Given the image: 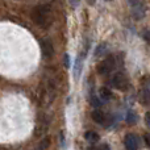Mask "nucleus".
Instances as JSON below:
<instances>
[{"label": "nucleus", "mask_w": 150, "mask_h": 150, "mask_svg": "<svg viewBox=\"0 0 150 150\" xmlns=\"http://www.w3.org/2000/svg\"><path fill=\"white\" fill-rule=\"evenodd\" d=\"M32 20L37 25L46 28L50 23V8L47 5H38L32 12Z\"/></svg>", "instance_id": "f257e3e1"}, {"label": "nucleus", "mask_w": 150, "mask_h": 150, "mask_svg": "<svg viewBox=\"0 0 150 150\" xmlns=\"http://www.w3.org/2000/svg\"><path fill=\"white\" fill-rule=\"evenodd\" d=\"M132 9V15L136 20H141L146 13V7L142 0H128Z\"/></svg>", "instance_id": "f03ea898"}, {"label": "nucleus", "mask_w": 150, "mask_h": 150, "mask_svg": "<svg viewBox=\"0 0 150 150\" xmlns=\"http://www.w3.org/2000/svg\"><path fill=\"white\" fill-rule=\"evenodd\" d=\"M111 84H112V87L119 91H127L128 86H129V80H128V78L122 73H117L112 78Z\"/></svg>", "instance_id": "7ed1b4c3"}, {"label": "nucleus", "mask_w": 150, "mask_h": 150, "mask_svg": "<svg viewBox=\"0 0 150 150\" xmlns=\"http://www.w3.org/2000/svg\"><path fill=\"white\" fill-rule=\"evenodd\" d=\"M115 69V58L113 57H107L104 61H101L98 66V73L100 75L109 74Z\"/></svg>", "instance_id": "20e7f679"}, {"label": "nucleus", "mask_w": 150, "mask_h": 150, "mask_svg": "<svg viewBox=\"0 0 150 150\" xmlns=\"http://www.w3.org/2000/svg\"><path fill=\"white\" fill-rule=\"evenodd\" d=\"M40 45H41V52H42V54H44V57H46V58L53 57V54H54V47H53V44L49 40H41Z\"/></svg>", "instance_id": "39448f33"}, {"label": "nucleus", "mask_w": 150, "mask_h": 150, "mask_svg": "<svg viewBox=\"0 0 150 150\" xmlns=\"http://www.w3.org/2000/svg\"><path fill=\"white\" fill-rule=\"evenodd\" d=\"M124 145L127 150H138V138L134 134L129 133V134L125 136Z\"/></svg>", "instance_id": "423d86ee"}, {"label": "nucleus", "mask_w": 150, "mask_h": 150, "mask_svg": "<svg viewBox=\"0 0 150 150\" xmlns=\"http://www.w3.org/2000/svg\"><path fill=\"white\" fill-rule=\"evenodd\" d=\"M140 100H141V104L144 105H150V80L144 84L142 90L140 92Z\"/></svg>", "instance_id": "0eeeda50"}, {"label": "nucleus", "mask_w": 150, "mask_h": 150, "mask_svg": "<svg viewBox=\"0 0 150 150\" xmlns=\"http://www.w3.org/2000/svg\"><path fill=\"white\" fill-rule=\"evenodd\" d=\"M91 117H92V120L95 122H98V124H104L107 120L105 113H104L103 111H100V109H95V111L91 113Z\"/></svg>", "instance_id": "6e6552de"}, {"label": "nucleus", "mask_w": 150, "mask_h": 150, "mask_svg": "<svg viewBox=\"0 0 150 150\" xmlns=\"http://www.w3.org/2000/svg\"><path fill=\"white\" fill-rule=\"evenodd\" d=\"M99 99L101 101H108L112 99V91L108 87H101L99 90Z\"/></svg>", "instance_id": "1a4fd4ad"}, {"label": "nucleus", "mask_w": 150, "mask_h": 150, "mask_svg": "<svg viewBox=\"0 0 150 150\" xmlns=\"http://www.w3.org/2000/svg\"><path fill=\"white\" fill-rule=\"evenodd\" d=\"M84 138L88 141V142H98L99 141V134L96 132H93V130H88V132H86L84 134Z\"/></svg>", "instance_id": "9d476101"}, {"label": "nucleus", "mask_w": 150, "mask_h": 150, "mask_svg": "<svg viewBox=\"0 0 150 150\" xmlns=\"http://www.w3.org/2000/svg\"><path fill=\"white\" fill-rule=\"evenodd\" d=\"M82 62H83V55H79L76 59V63H75V70H74V75L75 78H79V74L82 73Z\"/></svg>", "instance_id": "9b49d317"}, {"label": "nucleus", "mask_w": 150, "mask_h": 150, "mask_svg": "<svg viewBox=\"0 0 150 150\" xmlns=\"http://www.w3.org/2000/svg\"><path fill=\"white\" fill-rule=\"evenodd\" d=\"M107 53V44H100L98 47H96V52H95V55L96 57H101Z\"/></svg>", "instance_id": "f8f14e48"}, {"label": "nucleus", "mask_w": 150, "mask_h": 150, "mask_svg": "<svg viewBox=\"0 0 150 150\" xmlns=\"http://www.w3.org/2000/svg\"><path fill=\"white\" fill-rule=\"evenodd\" d=\"M137 120H138V117H137V115H136V112H133V111L128 112L127 121L129 122V124H136V122H137Z\"/></svg>", "instance_id": "ddd939ff"}, {"label": "nucleus", "mask_w": 150, "mask_h": 150, "mask_svg": "<svg viewBox=\"0 0 150 150\" xmlns=\"http://www.w3.org/2000/svg\"><path fill=\"white\" fill-rule=\"evenodd\" d=\"M91 105L92 107H95V108H98V107H100L101 105V100L99 98H96V96H92V98H91Z\"/></svg>", "instance_id": "4468645a"}, {"label": "nucleus", "mask_w": 150, "mask_h": 150, "mask_svg": "<svg viewBox=\"0 0 150 150\" xmlns=\"http://www.w3.org/2000/svg\"><path fill=\"white\" fill-rule=\"evenodd\" d=\"M142 37L146 40V41L150 42V28H146L145 30L142 32Z\"/></svg>", "instance_id": "2eb2a0df"}, {"label": "nucleus", "mask_w": 150, "mask_h": 150, "mask_svg": "<svg viewBox=\"0 0 150 150\" xmlns=\"http://www.w3.org/2000/svg\"><path fill=\"white\" fill-rule=\"evenodd\" d=\"M65 67L66 69L70 67V57H69V54H65Z\"/></svg>", "instance_id": "dca6fc26"}, {"label": "nucleus", "mask_w": 150, "mask_h": 150, "mask_svg": "<svg viewBox=\"0 0 150 150\" xmlns=\"http://www.w3.org/2000/svg\"><path fill=\"white\" fill-rule=\"evenodd\" d=\"M79 1H80V0H70L71 7H73V8H76V7H78V4H79Z\"/></svg>", "instance_id": "f3484780"}, {"label": "nucleus", "mask_w": 150, "mask_h": 150, "mask_svg": "<svg viewBox=\"0 0 150 150\" xmlns=\"http://www.w3.org/2000/svg\"><path fill=\"white\" fill-rule=\"evenodd\" d=\"M145 142H146V146L150 149V134H146L145 136Z\"/></svg>", "instance_id": "a211bd4d"}, {"label": "nucleus", "mask_w": 150, "mask_h": 150, "mask_svg": "<svg viewBox=\"0 0 150 150\" xmlns=\"http://www.w3.org/2000/svg\"><path fill=\"white\" fill-rule=\"evenodd\" d=\"M98 150H111V149H109V146L107 145V144H103V145H101V146H100V148H99Z\"/></svg>", "instance_id": "6ab92c4d"}, {"label": "nucleus", "mask_w": 150, "mask_h": 150, "mask_svg": "<svg viewBox=\"0 0 150 150\" xmlns=\"http://www.w3.org/2000/svg\"><path fill=\"white\" fill-rule=\"evenodd\" d=\"M145 120H146V124H148V125H149V128H150V112H148V113H146Z\"/></svg>", "instance_id": "aec40b11"}, {"label": "nucleus", "mask_w": 150, "mask_h": 150, "mask_svg": "<svg viewBox=\"0 0 150 150\" xmlns=\"http://www.w3.org/2000/svg\"><path fill=\"white\" fill-rule=\"evenodd\" d=\"M95 1H96V0H87V3H88V4H91V5L95 4Z\"/></svg>", "instance_id": "412c9836"}, {"label": "nucleus", "mask_w": 150, "mask_h": 150, "mask_svg": "<svg viewBox=\"0 0 150 150\" xmlns=\"http://www.w3.org/2000/svg\"><path fill=\"white\" fill-rule=\"evenodd\" d=\"M105 1H113V0H105Z\"/></svg>", "instance_id": "4be33fe9"}]
</instances>
